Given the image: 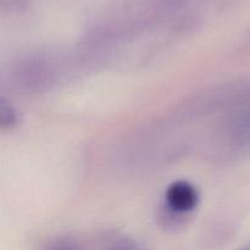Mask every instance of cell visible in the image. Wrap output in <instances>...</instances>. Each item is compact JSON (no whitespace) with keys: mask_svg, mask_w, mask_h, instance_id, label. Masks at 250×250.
Masks as SVG:
<instances>
[{"mask_svg":"<svg viewBox=\"0 0 250 250\" xmlns=\"http://www.w3.org/2000/svg\"><path fill=\"white\" fill-rule=\"evenodd\" d=\"M167 202L175 210L188 211L197 204V193L188 183L176 182L168 188Z\"/></svg>","mask_w":250,"mask_h":250,"instance_id":"obj_1","label":"cell"}]
</instances>
